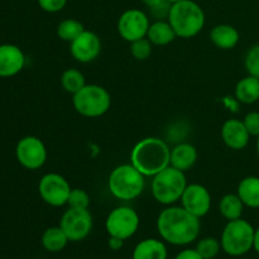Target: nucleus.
Listing matches in <instances>:
<instances>
[{"label": "nucleus", "mask_w": 259, "mask_h": 259, "mask_svg": "<svg viewBox=\"0 0 259 259\" xmlns=\"http://www.w3.org/2000/svg\"><path fill=\"white\" fill-rule=\"evenodd\" d=\"M109 191L118 200L131 201L141 196L144 191V176L133 166L120 164L111 171L108 180Z\"/></svg>", "instance_id": "4"}, {"label": "nucleus", "mask_w": 259, "mask_h": 259, "mask_svg": "<svg viewBox=\"0 0 259 259\" xmlns=\"http://www.w3.org/2000/svg\"><path fill=\"white\" fill-rule=\"evenodd\" d=\"M15 156L24 168L34 171L39 169L47 161V148L39 138L27 136L18 142Z\"/></svg>", "instance_id": "11"}, {"label": "nucleus", "mask_w": 259, "mask_h": 259, "mask_svg": "<svg viewBox=\"0 0 259 259\" xmlns=\"http://www.w3.org/2000/svg\"><path fill=\"white\" fill-rule=\"evenodd\" d=\"M72 105L80 115L99 118L110 109L111 95L103 86L86 83L80 91L72 95Z\"/></svg>", "instance_id": "7"}, {"label": "nucleus", "mask_w": 259, "mask_h": 259, "mask_svg": "<svg viewBox=\"0 0 259 259\" xmlns=\"http://www.w3.org/2000/svg\"><path fill=\"white\" fill-rule=\"evenodd\" d=\"M245 128L249 132L250 137H259V111H250L243 119Z\"/></svg>", "instance_id": "31"}, {"label": "nucleus", "mask_w": 259, "mask_h": 259, "mask_svg": "<svg viewBox=\"0 0 259 259\" xmlns=\"http://www.w3.org/2000/svg\"><path fill=\"white\" fill-rule=\"evenodd\" d=\"M255 229L244 219L230 220L222 233V249L232 257H240L249 252L254 244Z\"/></svg>", "instance_id": "6"}, {"label": "nucleus", "mask_w": 259, "mask_h": 259, "mask_svg": "<svg viewBox=\"0 0 259 259\" xmlns=\"http://www.w3.org/2000/svg\"><path fill=\"white\" fill-rule=\"evenodd\" d=\"M169 24L180 38H192L199 34L205 25V13L197 3L192 0H181L174 3L169 9Z\"/></svg>", "instance_id": "3"}, {"label": "nucleus", "mask_w": 259, "mask_h": 259, "mask_svg": "<svg viewBox=\"0 0 259 259\" xmlns=\"http://www.w3.org/2000/svg\"><path fill=\"white\" fill-rule=\"evenodd\" d=\"M157 230L164 242L172 245H187L199 238L201 222L182 206L169 205L159 212Z\"/></svg>", "instance_id": "1"}, {"label": "nucleus", "mask_w": 259, "mask_h": 259, "mask_svg": "<svg viewBox=\"0 0 259 259\" xmlns=\"http://www.w3.org/2000/svg\"><path fill=\"white\" fill-rule=\"evenodd\" d=\"M61 85L66 93L75 95L86 85L85 76L77 68H67L61 76Z\"/></svg>", "instance_id": "25"}, {"label": "nucleus", "mask_w": 259, "mask_h": 259, "mask_svg": "<svg viewBox=\"0 0 259 259\" xmlns=\"http://www.w3.org/2000/svg\"><path fill=\"white\" fill-rule=\"evenodd\" d=\"M195 249L199 252V254L204 259H214L222 250V243L218 239H215V238L206 237L197 242Z\"/></svg>", "instance_id": "27"}, {"label": "nucleus", "mask_w": 259, "mask_h": 259, "mask_svg": "<svg viewBox=\"0 0 259 259\" xmlns=\"http://www.w3.org/2000/svg\"><path fill=\"white\" fill-rule=\"evenodd\" d=\"M71 190L72 189L67 180L55 172L46 174L38 184V192H39L40 199L53 207L67 205Z\"/></svg>", "instance_id": "10"}, {"label": "nucleus", "mask_w": 259, "mask_h": 259, "mask_svg": "<svg viewBox=\"0 0 259 259\" xmlns=\"http://www.w3.org/2000/svg\"><path fill=\"white\" fill-rule=\"evenodd\" d=\"M152 51H153V45L147 37L131 43V53L138 61H146L147 58L151 57Z\"/></svg>", "instance_id": "28"}, {"label": "nucleus", "mask_w": 259, "mask_h": 259, "mask_svg": "<svg viewBox=\"0 0 259 259\" xmlns=\"http://www.w3.org/2000/svg\"><path fill=\"white\" fill-rule=\"evenodd\" d=\"M141 219L138 212L129 206H118L109 212L105 220V229L109 237L126 240L138 230Z\"/></svg>", "instance_id": "8"}, {"label": "nucleus", "mask_w": 259, "mask_h": 259, "mask_svg": "<svg viewBox=\"0 0 259 259\" xmlns=\"http://www.w3.org/2000/svg\"><path fill=\"white\" fill-rule=\"evenodd\" d=\"M93 215L89 209L68 207L60 220L61 229L70 242H81L90 235L93 230Z\"/></svg>", "instance_id": "9"}, {"label": "nucleus", "mask_w": 259, "mask_h": 259, "mask_svg": "<svg viewBox=\"0 0 259 259\" xmlns=\"http://www.w3.org/2000/svg\"><path fill=\"white\" fill-rule=\"evenodd\" d=\"M253 248H254L255 252L259 254V227L254 232V244H253Z\"/></svg>", "instance_id": "36"}, {"label": "nucleus", "mask_w": 259, "mask_h": 259, "mask_svg": "<svg viewBox=\"0 0 259 259\" xmlns=\"http://www.w3.org/2000/svg\"><path fill=\"white\" fill-rule=\"evenodd\" d=\"M143 2V4L146 5L148 9H152V8L157 7V5H159L161 3H163L164 0H142Z\"/></svg>", "instance_id": "35"}, {"label": "nucleus", "mask_w": 259, "mask_h": 259, "mask_svg": "<svg viewBox=\"0 0 259 259\" xmlns=\"http://www.w3.org/2000/svg\"><path fill=\"white\" fill-rule=\"evenodd\" d=\"M248 75L259 78V45H254L248 50L244 60Z\"/></svg>", "instance_id": "30"}, {"label": "nucleus", "mask_w": 259, "mask_h": 259, "mask_svg": "<svg viewBox=\"0 0 259 259\" xmlns=\"http://www.w3.org/2000/svg\"><path fill=\"white\" fill-rule=\"evenodd\" d=\"M70 52L77 62H93L101 53L100 37L96 33L85 29L75 40L70 43Z\"/></svg>", "instance_id": "14"}, {"label": "nucleus", "mask_w": 259, "mask_h": 259, "mask_svg": "<svg viewBox=\"0 0 259 259\" xmlns=\"http://www.w3.org/2000/svg\"><path fill=\"white\" fill-rule=\"evenodd\" d=\"M222 139L228 148L233 151H242L249 144L250 134L243 120L228 119L222 126Z\"/></svg>", "instance_id": "16"}, {"label": "nucleus", "mask_w": 259, "mask_h": 259, "mask_svg": "<svg viewBox=\"0 0 259 259\" xmlns=\"http://www.w3.org/2000/svg\"><path fill=\"white\" fill-rule=\"evenodd\" d=\"M237 194L245 206L259 209V177H244L238 185Z\"/></svg>", "instance_id": "21"}, {"label": "nucleus", "mask_w": 259, "mask_h": 259, "mask_svg": "<svg viewBox=\"0 0 259 259\" xmlns=\"http://www.w3.org/2000/svg\"><path fill=\"white\" fill-rule=\"evenodd\" d=\"M197 161V149L191 143H180L171 149L169 166L186 172L195 166Z\"/></svg>", "instance_id": "17"}, {"label": "nucleus", "mask_w": 259, "mask_h": 259, "mask_svg": "<svg viewBox=\"0 0 259 259\" xmlns=\"http://www.w3.org/2000/svg\"><path fill=\"white\" fill-rule=\"evenodd\" d=\"M83 30H85V27H83L82 23H81L80 20L72 19V18L62 20V22L57 25L58 38L68 43L75 40Z\"/></svg>", "instance_id": "26"}, {"label": "nucleus", "mask_w": 259, "mask_h": 259, "mask_svg": "<svg viewBox=\"0 0 259 259\" xmlns=\"http://www.w3.org/2000/svg\"><path fill=\"white\" fill-rule=\"evenodd\" d=\"M186 186L187 181L185 172L168 166L159 174L154 175L151 190L157 202L169 206L181 200Z\"/></svg>", "instance_id": "5"}, {"label": "nucleus", "mask_w": 259, "mask_h": 259, "mask_svg": "<svg viewBox=\"0 0 259 259\" xmlns=\"http://www.w3.org/2000/svg\"><path fill=\"white\" fill-rule=\"evenodd\" d=\"M70 242L66 237L65 232L61 229V227H51L45 230L42 234V245L47 252L57 253L66 248L67 243Z\"/></svg>", "instance_id": "23"}, {"label": "nucleus", "mask_w": 259, "mask_h": 259, "mask_svg": "<svg viewBox=\"0 0 259 259\" xmlns=\"http://www.w3.org/2000/svg\"><path fill=\"white\" fill-rule=\"evenodd\" d=\"M151 25L149 17L141 9H128L118 20V33L124 40L132 43L147 37Z\"/></svg>", "instance_id": "12"}, {"label": "nucleus", "mask_w": 259, "mask_h": 259, "mask_svg": "<svg viewBox=\"0 0 259 259\" xmlns=\"http://www.w3.org/2000/svg\"><path fill=\"white\" fill-rule=\"evenodd\" d=\"M167 2H169L171 4H174V3H177V2H181V0H167Z\"/></svg>", "instance_id": "38"}, {"label": "nucleus", "mask_w": 259, "mask_h": 259, "mask_svg": "<svg viewBox=\"0 0 259 259\" xmlns=\"http://www.w3.org/2000/svg\"><path fill=\"white\" fill-rule=\"evenodd\" d=\"M38 4L45 12L57 13L66 7L67 0H38Z\"/></svg>", "instance_id": "32"}, {"label": "nucleus", "mask_w": 259, "mask_h": 259, "mask_svg": "<svg viewBox=\"0 0 259 259\" xmlns=\"http://www.w3.org/2000/svg\"><path fill=\"white\" fill-rule=\"evenodd\" d=\"M177 34L168 20H154L147 32V38L153 46H167L176 39Z\"/></svg>", "instance_id": "20"}, {"label": "nucleus", "mask_w": 259, "mask_h": 259, "mask_svg": "<svg viewBox=\"0 0 259 259\" xmlns=\"http://www.w3.org/2000/svg\"><path fill=\"white\" fill-rule=\"evenodd\" d=\"M175 259H204L196 249H184L175 257Z\"/></svg>", "instance_id": "33"}, {"label": "nucleus", "mask_w": 259, "mask_h": 259, "mask_svg": "<svg viewBox=\"0 0 259 259\" xmlns=\"http://www.w3.org/2000/svg\"><path fill=\"white\" fill-rule=\"evenodd\" d=\"M171 149L168 144L157 137H148L139 141L131 153V163L143 176L153 177L169 166Z\"/></svg>", "instance_id": "2"}, {"label": "nucleus", "mask_w": 259, "mask_h": 259, "mask_svg": "<svg viewBox=\"0 0 259 259\" xmlns=\"http://www.w3.org/2000/svg\"><path fill=\"white\" fill-rule=\"evenodd\" d=\"M123 244H124V240L119 239V238H115V237L109 238L108 245L111 250H120L121 247H123Z\"/></svg>", "instance_id": "34"}, {"label": "nucleus", "mask_w": 259, "mask_h": 259, "mask_svg": "<svg viewBox=\"0 0 259 259\" xmlns=\"http://www.w3.org/2000/svg\"><path fill=\"white\" fill-rule=\"evenodd\" d=\"M257 154H258V157H259V137L257 138Z\"/></svg>", "instance_id": "37"}, {"label": "nucleus", "mask_w": 259, "mask_h": 259, "mask_svg": "<svg viewBox=\"0 0 259 259\" xmlns=\"http://www.w3.org/2000/svg\"><path fill=\"white\" fill-rule=\"evenodd\" d=\"M244 206L245 205L243 204L238 194H227L220 200L219 211L228 222H230V220H237L242 218Z\"/></svg>", "instance_id": "24"}, {"label": "nucleus", "mask_w": 259, "mask_h": 259, "mask_svg": "<svg viewBox=\"0 0 259 259\" xmlns=\"http://www.w3.org/2000/svg\"><path fill=\"white\" fill-rule=\"evenodd\" d=\"M210 39L220 50H233L239 43L240 34L230 24H218L210 32Z\"/></svg>", "instance_id": "18"}, {"label": "nucleus", "mask_w": 259, "mask_h": 259, "mask_svg": "<svg viewBox=\"0 0 259 259\" xmlns=\"http://www.w3.org/2000/svg\"><path fill=\"white\" fill-rule=\"evenodd\" d=\"M25 56L18 46L0 45V77H13L24 68Z\"/></svg>", "instance_id": "15"}, {"label": "nucleus", "mask_w": 259, "mask_h": 259, "mask_svg": "<svg viewBox=\"0 0 259 259\" xmlns=\"http://www.w3.org/2000/svg\"><path fill=\"white\" fill-rule=\"evenodd\" d=\"M181 206L199 219L207 215L211 209V194L200 184L187 185L181 196Z\"/></svg>", "instance_id": "13"}, {"label": "nucleus", "mask_w": 259, "mask_h": 259, "mask_svg": "<svg viewBox=\"0 0 259 259\" xmlns=\"http://www.w3.org/2000/svg\"><path fill=\"white\" fill-rule=\"evenodd\" d=\"M235 98L245 105L257 103L259 100V78L248 75L238 81L235 86Z\"/></svg>", "instance_id": "22"}, {"label": "nucleus", "mask_w": 259, "mask_h": 259, "mask_svg": "<svg viewBox=\"0 0 259 259\" xmlns=\"http://www.w3.org/2000/svg\"><path fill=\"white\" fill-rule=\"evenodd\" d=\"M168 252L162 240L149 238L139 242L133 250V259H167Z\"/></svg>", "instance_id": "19"}, {"label": "nucleus", "mask_w": 259, "mask_h": 259, "mask_svg": "<svg viewBox=\"0 0 259 259\" xmlns=\"http://www.w3.org/2000/svg\"><path fill=\"white\" fill-rule=\"evenodd\" d=\"M90 195L82 189H72L68 196L67 205L72 209H89L90 206Z\"/></svg>", "instance_id": "29"}]
</instances>
